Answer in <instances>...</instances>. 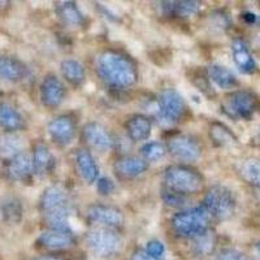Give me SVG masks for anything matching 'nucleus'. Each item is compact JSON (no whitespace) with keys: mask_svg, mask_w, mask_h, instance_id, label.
Instances as JSON below:
<instances>
[{"mask_svg":"<svg viewBox=\"0 0 260 260\" xmlns=\"http://www.w3.org/2000/svg\"><path fill=\"white\" fill-rule=\"evenodd\" d=\"M76 124L69 116H60L48 125V134L53 142L59 146H68L73 141Z\"/></svg>","mask_w":260,"mask_h":260,"instance_id":"9","label":"nucleus"},{"mask_svg":"<svg viewBox=\"0 0 260 260\" xmlns=\"http://www.w3.org/2000/svg\"><path fill=\"white\" fill-rule=\"evenodd\" d=\"M186 113V103L182 95L173 89L162 90L159 96V115L166 124H175Z\"/></svg>","mask_w":260,"mask_h":260,"instance_id":"6","label":"nucleus"},{"mask_svg":"<svg viewBox=\"0 0 260 260\" xmlns=\"http://www.w3.org/2000/svg\"><path fill=\"white\" fill-rule=\"evenodd\" d=\"M210 136L213 139V142L219 146L228 145V143H232L236 141L231 130L228 129L225 125L219 124V122H215V124L211 125Z\"/></svg>","mask_w":260,"mask_h":260,"instance_id":"28","label":"nucleus"},{"mask_svg":"<svg viewBox=\"0 0 260 260\" xmlns=\"http://www.w3.org/2000/svg\"><path fill=\"white\" fill-rule=\"evenodd\" d=\"M26 68L17 59L0 56V78L7 81H18L25 77Z\"/></svg>","mask_w":260,"mask_h":260,"instance_id":"23","label":"nucleus"},{"mask_svg":"<svg viewBox=\"0 0 260 260\" xmlns=\"http://www.w3.org/2000/svg\"><path fill=\"white\" fill-rule=\"evenodd\" d=\"M116 175L122 178H134L142 175L147 169V164L145 160L138 159L136 156H122L115 161L113 166Z\"/></svg>","mask_w":260,"mask_h":260,"instance_id":"15","label":"nucleus"},{"mask_svg":"<svg viewBox=\"0 0 260 260\" xmlns=\"http://www.w3.org/2000/svg\"><path fill=\"white\" fill-rule=\"evenodd\" d=\"M213 246H215V240H213V236L210 233H204L201 237L197 238V242H195V248L199 254H208L210 251H212Z\"/></svg>","mask_w":260,"mask_h":260,"instance_id":"31","label":"nucleus"},{"mask_svg":"<svg viewBox=\"0 0 260 260\" xmlns=\"http://www.w3.org/2000/svg\"><path fill=\"white\" fill-rule=\"evenodd\" d=\"M24 120L20 113L8 104H2L0 106V126L8 132H15L22 127Z\"/></svg>","mask_w":260,"mask_h":260,"instance_id":"24","label":"nucleus"},{"mask_svg":"<svg viewBox=\"0 0 260 260\" xmlns=\"http://www.w3.org/2000/svg\"><path fill=\"white\" fill-rule=\"evenodd\" d=\"M83 138L90 146L96 150H110L113 146V139L110 132L98 122H90L83 127Z\"/></svg>","mask_w":260,"mask_h":260,"instance_id":"13","label":"nucleus"},{"mask_svg":"<svg viewBox=\"0 0 260 260\" xmlns=\"http://www.w3.org/2000/svg\"><path fill=\"white\" fill-rule=\"evenodd\" d=\"M21 212L22 210H21L20 204L15 201L6 202V204L3 206V213L9 221H18L21 219Z\"/></svg>","mask_w":260,"mask_h":260,"instance_id":"32","label":"nucleus"},{"mask_svg":"<svg viewBox=\"0 0 260 260\" xmlns=\"http://www.w3.org/2000/svg\"><path fill=\"white\" fill-rule=\"evenodd\" d=\"M85 240L90 251L101 257L111 256L121 246L118 234L110 228H94L86 234Z\"/></svg>","mask_w":260,"mask_h":260,"instance_id":"5","label":"nucleus"},{"mask_svg":"<svg viewBox=\"0 0 260 260\" xmlns=\"http://www.w3.org/2000/svg\"><path fill=\"white\" fill-rule=\"evenodd\" d=\"M96 189L102 195H108V194H111L113 190H115V185H113L112 180H110V178H107V177H103L98 181Z\"/></svg>","mask_w":260,"mask_h":260,"instance_id":"36","label":"nucleus"},{"mask_svg":"<svg viewBox=\"0 0 260 260\" xmlns=\"http://www.w3.org/2000/svg\"><path fill=\"white\" fill-rule=\"evenodd\" d=\"M37 260H59L57 257H52V256H41L38 257Z\"/></svg>","mask_w":260,"mask_h":260,"instance_id":"40","label":"nucleus"},{"mask_svg":"<svg viewBox=\"0 0 260 260\" xmlns=\"http://www.w3.org/2000/svg\"><path fill=\"white\" fill-rule=\"evenodd\" d=\"M256 247H257V250H259V252H260V243H257Z\"/></svg>","mask_w":260,"mask_h":260,"instance_id":"42","label":"nucleus"},{"mask_svg":"<svg viewBox=\"0 0 260 260\" xmlns=\"http://www.w3.org/2000/svg\"><path fill=\"white\" fill-rule=\"evenodd\" d=\"M32 171V160L29 155L20 152L16 156L11 157L7 164V175L11 180L24 181L31 175Z\"/></svg>","mask_w":260,"mask_h":260,"instance_id":"14","label":"nucleus"},{"mask_svg":"<svg viewBox=\"0 0 260 260\" xmlns=\"http://www.w3.org/2000/svg\"><path fill=\"white\" fill-rule=\"evenodd\" d=\"M207 74L210 81H212L220 89H233L237 85V78L232 71L219 64H212L208 67Z\"/></svg>","mask_w":260,"mask_h":260,"instance_id":"22","label":"nucleus"},{"mask_svg":"<svg viewBox=\"0 0 260 260\" xmlns=\"http://www.w3.org/2000/svg\"><path fill=\"white\" fill-rule=\"evenodd\" d=\"M168 151L172 156L182 161H195L201 156V146L189 136H176L168 141Z\"/></svg>","mask_w":260,"mask_h":260,"instance_id":"8","label":"nucleus"},{"mask_svg":"<svg viewBox=\"0 0 260 260\" xmlns=\"http://www.w3.org/2000/svg\"><path fill=\"white\" fill-rule=\"evenodd\" d=\"M162 198H164V202L172 207H180V206H183L185 204V199H183V195L176 194V192H172L169 190H167L164 194H162Z\"/></svg>","mask_w":260,"mask_h":260,"instance_id":"33","label":"nucleus"},{"mask_svg":"<svg viewBox=\"0 0 260 260\" xmlns=\"http://www.w3.org/2000/svg\"><path fill=\"white\" fill-rule=\"evenodd\" d=\"M76 166L81 178L86 183H92L99 175V168L94 157L87 150H78L76 154Z\"/></svg>","mask_w":260,"mask_h":260,"instance_id":"17","label":"nucleus"},{"mask_svg":"<svg viewBox=\"0 0 260 260\" xmlns=\"http://www.w3.org/2000/svg\"><path fill=\"white\" fill-rule=\"evenodd\" d=\"M60 69H61V73L65 80L71 82L72 85L78 86L85 80V69H83L82 64L78 62L77 60H64L61 62Z\"/></svg>","mask_w":260,"mask_h":260,"instance_id":"25","label":"nucleus"},{"mask_svg":"<svg viewBox=\"0 0 260 260\" xmlns=\"http://www.w3.org/2000/svg\"><path fill=\"white\" fill-rule=\"evenodd\" d=\"M164 250H166V248H164V245H162L161 242H159V241H150V242L147 243V247H146V251L148 252V255H151L155 260L162 256Z\"/></svg>","mask_w":260,"mask_h":260,"instance_id":"35","label":"nucleus"},{"mask_svg":"<svg viewBox=\"0 0 260 260\" xmlns=\"http://www.w3.org/2000/svg\"><path fill=\"white\" fill-rule=\"evenodd\" d=\"M86 215L90 221L99 222L107 226H121L124 224V215L121 211L111 206L94 204L87 210Z\"/></svg>","mask_w":260,"mask_h":260,"instance_id":"12","label":"nucleus"},{"mask_svg":"<svg viewBox=\"0 0 260 260\" xmlns=\"http://www.w3.org/2000/svg\"><path fill=\"white\" fill-rule=\"evenodd\" d=\"M21 147H22V143L18 137L13 136V134L0 137V152L3 155H7L9 157L16 156L21 152Z\"/></svg>","mask_w":260,"mask_h":260,"instance_id":"29","label":"nucleus"},{"mask_svg":"<svg viewBox=\"0 0 260 260\" xmlns=\"http://www.w3.org/2000/svg\"><path fill=\"white\" fill-rule=\"evenodd\" d=\"M38 242L48 250H62L73 246L74 238L69 232L48 231L41 234Z\"/></svg>","mask_w":260,"mask_h":260,"instance_id":"20","label":"nucleus"},{"mask_svg":"<svg viewBox=\"0 0 260 260\" xmlns=\"http://www.w3.org/2000/svg\"><path fill=\"white\" fill-rule=\"evenodd\" d=\"M204 207L216 219L228 220L236 211V199L228 187L215 185L204 197Z\"/></svg>","mask_w":260,"mask_h":260,"instance_id":"4","label":"nucleus"},{"mask_svg":"<svg viewBox=\"0 0 260 260\" xmlns=\"http://www.w3.org/2000/svg\"><path fill=\"white\" fill-rule=\"evenodd\" d=\"M41 210L42 213L69 210V198L67 190L60 185H53L46 189L41 198Z\"/></svg>","mask_w":260,"mask_h":260,"instance_id":"11","label":"nucleus"},{"mask_svg":"<svg viewBox=\"0 0 260 260\" xmlns=\"http://www.w3.org/2000/svg\"><path fill=\"white\" fill-rule=\"evenodd\" d=\"M256 25H257V26H259V27H260V15H259V16H257V20H256Z\"/></svg>","mask_w":260,"mask_h":260,"instance_id":"41","label":"nucleus"},{"mask_svg":"<svg viewBox=\"0 0 260 260\" xmlns=\"http://www.w3.org/2000/svg\"><path fill=\"white\" fill-rule=\"evenodd\" d=\"M142 155L147 161H156L161 159L167 152L166 146L160 142H150L142 147Z\"/></svg>","mask_w":260,"mask_h":260,"instance_id":"30","label":"nucleus"},{"mask_svg":"<svg viewBox=\"0 0 260 260\" xmlns=\"http://www.w3.org/2000/svg\"><path fill=\"white\" fill-rule=\"evenodd\" d=\"M242 177L247 181L250 185L260 189V160L248 159L243 162L241 168Z\"/></svg>","mask_w":260,"mask_h":260,"instance_id":"27","label":"nucleus"},{"mask_svg":"<svg viewBox=\"0 0 260 260\" xmlns=\"http://www.w3.org/2000/svg\"><path fill=\"white\" fill-rule=\"evenodd\" d=\"M199 3L194 0H181V2H161L160 9L164 16L176 17H190L198 13Z\"/></svg>","mask_w":260,"mask_h":260,"instance_id":"16","label":"nucleus"},{"mask_svg":"<svg viewBox=\"0 0 260 260\" xmlns=\"http://www.w3.org/2000/svg\"><path fill=\"white\" fill-rule=\"evenodd\" d=\"M99 77L113 87H127L136 83L137 68L130 57L117 51H104L96 60Z\"/></svg>","mask_w":260,"mask_h":260,"instance_id":"1","label":"nucleus"},{"mask_svg":"<svg viewBox=\"0 0 260 260\" xmlns=\"http://www.w3.org/2000/svg\"><path fill=\"white\" fill-rule=\"evenodd\" d=\"M241 17H242V20L245 21L246 24H248V25L256 24L257 15H255V13H252V12H243L242 15H241Z\"/></svg>","mask_w":260,"mask_h":260,"instance_id":"38","label":"nucleus"},{"mask_svg":"<svg viewBox=\"0 0 260 260\" xmlns=\"http://www.w3.org/2000/svg\"><path fill=\"white\" fill-rule=\"evenodd\" d=\"M65 87L62 85L61 81L50 74L43 80L41 85V99L42 103L45 104L46 107L50 108H55V107L60 106L65 99Z\"/></svg>","mask_w":260,"mask_h":260,"instance_id":"10","label":"nucleus"},{"mask_svg":"<svg viewBox=\"0 0 260 260\" xmlns=\"http://www.w3.org/2000/svg\"><path fill=\"white\" fill-rule=\"evenodd\" d=\"M57 13L69 25H81L83 22V15L73 2L57 3Z\"/></svg>","mask_w":260,"mask_h":260,"instance_id":"26","label":"nucleus"},{"mask_svg":"<svg viewBox=\"0 0 260 260\" xmlns=\"http://www.w3.org/2000/svg\"><path fill=\"white\" fill-rule=\"evenodd\" d=\"M32 171L43 177L55 167V157L46 145H37L32 152Z\"/></svg>","mask_w":260,"mask_h":260,"instance_id":"18","label":"nucleus"},{"mask_svg":"<svg viewBox=\"0 0 260 260\" xmlns=\"http://www.w3.org/2000/svg\"><path fill=\"white\" fill-rule=\"evenodd\" d=\"M222 108L228 116L233 118H250L256 108V98L250 91L238 90L226 96Z\"/></svg>","mask_w":260,"mask_h":260,"instance_id":"7","label":"nucleus"},{"mask_svg":"<svg viewBox=\"0 0 260 260\" xmlns=\"http://www.w3.org/2000/svg\"><path fill=\"white\" fill-rule=\"evenodd\" d=\"M216 260H241V254L236 251V250L228 248V250L220 252V255Z\"/></svg>","mask_w":260,"mask_h":260,"instance_id":"37","label":"nucleus"},{"mask_svg":"<svg viewBox=\"0 0 260 260\" xmlns=\"http://www.w3.org/2000/svg\"><path fill=\"white\" fill-rule=\"evenodd\" d=\"M132 260H155L154 257L148 255L147 251H143V250H138L133 254L132 256Z\"/></svg>","mask_w":260,"mask_h":260,"instance_id":"39","label":"nucleus"},{"mask_svg":"<svg viewBox=\"0 0 260 260\" xmlns=\"http://www.w3.org/2000/svg\"><path fill=\"white\" fill-rule=\"evenodd\" d=\"M167 190L180 195L197 194L203 189L204 180L201 173L186 166H171L164 173Z\"/></svg>","mask_w":260,"mask_h":260,"instance_id":"3","label":"nucleus"},{"mask_svg":"<svg viewBox=\"0 0 260 260\" xmlns=\"http://www.w3.org/2000/svg\"><path fill=\"white\" fill-rule=\"evenodd\" d=\"M211 221V213L207 208L195 207L191 210L181 211L172 219L173 231L183 238H198L207 233Z\"/></svg>","mask_w":260,"mask_h":260,"instance_id":"2","label":"nucleus"},{"mask_svg":"<svg viewBox=\"0 0 260 260\" xmlns=\"http://www.w3.org/2000/svg\"><path fill=\"white\" fill-rule=\"evenodd\" d=\"M125 129L130 139L133 141H145L151 134L150 118L143 115H136L130 117L125 124Z\"/></svg>","mask_w":260,"mask_h":260,"instance_id":"21","label":"nucleus"},{"mask_svg":"<svg viewBox=\"0 0 260 260\" xmlns=\"http://www.w3.org/2000/svg\"><path fill=\"white\" fill-rule=\"evenodd\" d=\"M192 80H194V83L198 86L202 91L206 92V94H212V87L210 86L208 74L201 73V76H199V74H195V78H192Z\"/></svg>","mask_w":260,"mask_h":260,"instance_id":"34","label":"nucleus"},{"mask_svg":"<svg viewBox=\"0 0 260 260\" xmlns=\"http://www.w3.org/2000/svg\"><path fill=\"white\" fill-rule=\"evenodd\" d=\"M232 52H233L234 62H236V65L242 73H254L255 69H256V64H255L254 57L248 51L245 42L240 41V39L234 41L233 45H232Z\"/></svg>","mask_w":260,"mask_h":260,"instance_id":"19","label":"nucleus"}]
</instances>
